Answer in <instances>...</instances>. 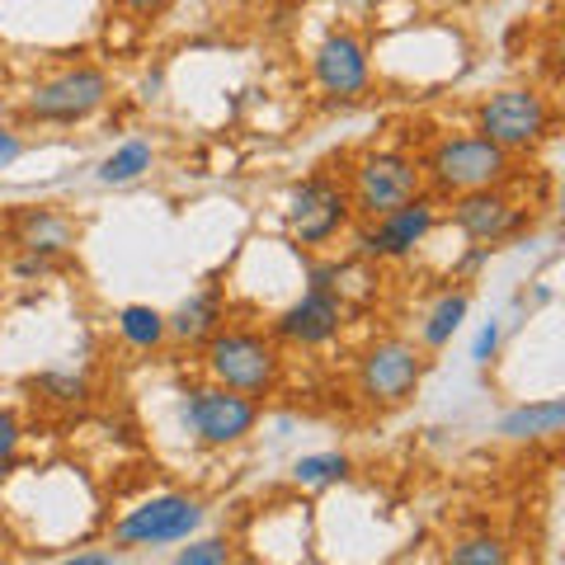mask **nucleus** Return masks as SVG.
Segmentation results:
<instances>
[{"label": "nucleus", "instance_id": "24", "mask_svg": "<svg viewBox=\"0 0 565 565\" xmlns=\"http://www.w3.org/2000/svg\"><path fill=\"white\" fill-rule=\"evenodd\" d=\"M500 340H504V326L500 321H486L481 334H476V344H471V363L476 367H490L494 353H500Z\"/></svg>", "mask_w": 565, "mask_h": 565}, {"label": "nucleus", "instance_id": "19", "mask_svg": "<svg viewBox=\"0 0 565 565\" xmlns=\"http://www.w3.org/2000/svg\"><path fill=\"white\" fill-rule=\"evenodd\" d=\"M114 330H118V340L122 344H132L141 353H156L166 340H170V330H166V311H156L147 302H128L118 316H114Z\"/></svg>", "mask_w": 565, "mask_h": 565}, {"label": "nucleus", "instance_id": "10", "mask_svg": "<svg viewBox=\"0 0 565 565\" xmlns=\"http://www.w3.org/2000/svg\"><path fill=\"white\" fill-rule=\"evenodd\" d=\"M448 203H452L448 207V222L471 245H486V250H500V245L519 241L527 226H533V203H523L519 193H509V184L457 193V199H448Z\"/></svg>", "mask_w": 565, "mask_h": 565}, {"label": "nucleus", "instance_id": "4", "mask_svg": "<svg viewBox=\"0 0 565 565\" xmlns=\"http://www.w3.org/2000/svg\"><path fill=\"white\" fill-rule=\"evenodd\" d=\"M344 189H349V203H353V217L359 222L386 217V212L405 207L411 199H419V193H429L424 189L419 156L401 151V147H373V151L353 156Z\"/></svg>", "mask_w": 565, "mask_h": 565}, {"label": "nucleus", "instance_id": "27", "mask_svg": "<svg viewBox=\"0 0 565 565\" xmlns=\"http://www.w3.org/2000/svg\"><path fill=\"white\" fill-rule=\"evenodd\" d=\"M24 156V137L14 128H0V170H10Z\"/></svg>", "mask_w": 565, "mask_h": 565}, {"label": "nucleus", "instance_id": "3", "mask_svg": "<svg viewBox=\"0 0 565 565\" xmlns=\"http://www.w3.org/2000/svg\"><path fill=\"white\" fill-rule=\"evenodd\" d=\"M114 99V76L95 62L62 66L52 76L33 81L29 95L20 99V118L39 122V128H81L95 114H104V104Z\"/></svg>", "mask_w": 565, "mask_h": 565}, {"label": "nucleus", "instance_id": "5", "mask_svg": "<svg viewBox=\"0 0 565 565\" xmlns=\"http://www.w3.org/2000/svg\"><path fill=\"white\" fill-rule=\"evenodd\" d=\"M476 132L509 156H527L556 132V104L533 85H504L476 104Z\"/></svg>", "mask_w": 565, "mask_h": 565}, {"label": "nucleus", "instance_id": "1", "mask_svg": "<svg viewBox=\"0 0 565 565\" xmlns=\"http://www.w3.org/2000/svg\"><path fill=\"white\" fill-rule=\"evenodd\" d=\"M424 189L434 199H457V193L494 189V184H514L519 180V156L500 151L481 132H444L434 137V147L419 156Z\"/></svg>", "mask_w": 565, "mask_h": 565}, {"label": "nucleus", "instance_id": "9", "mask_svg": "<svg viewBox=\"0 0 565 565\" xmlns=\"http://www.w3.org/2000/svg\"><path fill=\"white\" fill-rule=\"evenodd\" d=\"M438 226V199L434 193H419L405 207L386 212V217L373 222H353L349 236H353V259L363 264H396V259H411L429 232Z\"/></svg>", "mask_w": 565, "mask_h": 565}, {"label": "nucleus", "instance_id": "14", "mask_svg": "<svg viewBox=\"0 0 565 565\" xmlns=\"http://www.w3.org/2000/svg\"><path fill=\"white\" fill-rule=\"evenodd\" d=\"M76 236L81 226L71 212L52 207V203H29V207H14L10 212V241L20 255L33 259H62L76 250Z\"/></svg>", "mask_w": 565, "mask_h": 565}, {"label": "nucleus", "instance_id": "7", "mask_svg": "<svg viewBox=\"0 0 565 565\" xmlns=\"http://www.w3.org/2000/svg\"><path fill=\"white\" fill-rule=\"evenodd\" d=\"M424 373H429L424 349L392 334V340H377L359 353V363H353V392H359L363 405H373V411H396V405H405L419 392Z\"/></svg>", "mask_w": 565, "mask_h": 565}, {"label": "nucleus", "instance_id": "12", "mask_svg": "<svg viewBox=\"0 0 565 565\" xmlns=\"http://www.w3.org/2000/svg\"><path fill=\"white\" fill-rule=\"evenodd\" d=\"M316 90L334 104H353L373 90V52L353 29H330L311 52Z\"/></svg>", "mask_w": 565, "mask_h": 565}, {"label": "nucleus", "instance_id": "2", "mask_svg": "<svg viewBox=\"0 0 565 565\" xmlns=\"http://www.w3.org/2000/svg\"><path fill=\"white\" fill-rule=\"evenodd\" d=\"M199 349H203L207 382L226 386V392H241V396H250V401L264 405L282 386V344L274 340L269 330L222 326Z\"/></svg>", "mask_w": 565, "mask_h": 565}, {"label": "nucleus", "instance_id": "32", "mask_svg": "<svg viewBox=\"0 0 565 565\" xmlns=\"http://www.w3.org/2000/svg\"><path fill=\"white\" fill-rule=\"evenodd\" d=\"M349 6H377V0H349Z\"/></svg>", "mask_w": 565, "mask_h": 565}, {"label": "nucleus", "instance_id": "11", "mask_svg": "<svg viewBox=\"0 0 565 565\" xmlns=\"http://www.w3.org/2000/svg\"><path fill=\"white\" fill-rule=\"evenodd\" d=\"M199 527H203V500L166 490V494H151V500L128 509V514L114 523V542L122 552H147V546L189 542Z\"/></svg>", "mask_w": 565, "mask_h": 565}, {"label": "nucleus", "instance_id": "8", "mask_svg": "<svg viewBox=\"0 0 565 565\" xmlns=\"http://www.w3.org/2000/svg\"><path fill=\"white\" fill-rule=\"evenodd\" d=\"M259 415H264L259 401L241 396V392H226V386H217V382L189 386L184 401H180L184 429L199 438L203 448H236V444H245V438L259 429Z\"/></svg>", "mask_w": 565, "mask_h": 565}, {"label": "nucleus", "instance_id": "28", "mask_svg": "<svg viewBox=\"0 0 565 565\" xmlns=\"http://www.w3.org/2000/svg\"><path fill=\"white\" fill-rule=\"evenodd\" d=\"M490 255H494V250H486V245H467V255L452 264V274H457V278H467V274H476V269H481V264H486Z\"/></svg>", "mask_w": 565, "mask_h": 565}, {"label": "nucleus", "instance_id": "22", "mask_svg": "<svg viewBox=\"0 0 565 565\" xmlns=\"http://www.w3.org/2000/svg\"><path fill=\"white\" fill-rule=\"evenodd\" d=\"M33 392H43V401L62 405V411H76V405L90 401V382L76 377V373H43L33 382Z\"/></svg>", "mask_w": 565, "mask_h": 565}, {"label": "nucleus", "instance_id": "23", "mask_svg": "<svg viewBox=\"0 0 565 565\" xmlns=\"http://www.w3.org/2000/svg\"><path fill=\"white\" fill-rule=\"evenodd\" d=\"M170 565H232V542L226 537H199L193 542L189 537V546H180Z\"/></svg>", "mask_w": 565, "mask_h": 565}, {"label": "nucleus", "instance_id": "17", "mask_svg": "<svg viewBox=\"0 0 565 565\" xmlns=\"http://www.w3.org/2000/svg\"><path fill=\"white\" fill-rule=\"evenodd\" d=\"M467 311H471V292H467V288L438 292V297H434V307L424 311V321H419V349H448V344H452V334L462 330Z\"/></svg>", "mask_w": 565, "mask_h": 565}, {"label": "nucleus", "instance_id": "31", "mask_svg": "<svg viewBox=\"0 0 565 565\" xmlns=\"http://www.w3.org/2000/svg\"><path fill=\"white\" fill-rule=\"evenodd\" d=\"M232 565H264V561H255V556H245V561H232Z\"/></svg>", "mask_w": 565, "mask_h": 565}, {"label": "nucleus", "instance_id": "20", "mask_svg": "<svg viewBox=\"0 0 565 565\" xmlns=\"http://www.w3.org/2000/svg\"><path fill=\"white\" fill-rule=\"evenodd\" d=\"M349 471H353L349 452L330 448V452H307V457H297V462H292V481L307 486V490H326V486H340Z\"/></svg>", "mask_w": 565, "mask_h": 565}, {"label": "nucleus", "instance_id": "29", "mask_svg": "<svg viewBox=\"0 0 565 565\" xmlns=\"http://www.w3.org/2000/svg\"><path fill=\"white\" fill-rule=\"evenodd\" d=\"M57 565H114V556L109 552H76V556H66Z\"/></svg>", "mask_w": 565, "mask_h": 565}, {"label": "nucleus", "instance_id": "33", "mask_svg": "<svg viewBox=\"0 0 565 565\" xmlns=\"http://www.w3.org/2000/svg\"><path fill=\"white\" fill-rule=\"evenodd\" d=\"M0 62H6V43H0Z\"/></svg>", "mask_w": 565, "mask_h": 565}, {"label": "nucleus", "instance_id": "26", "mask_svg": "<svg viewBox=\"0 0 565 565\" xmlns=\"http://www.w3.org/2000/svg\"><path fill=\"white\" fill-rule=\"evenodd\" d=\"M20 438H24L20 419H14V411L0 405V462H14V452H20Z\"/></svg>", "mask_w": 565, "mask_h": 565}, {"label": "nucleus", "instance_id": "18", "mask_svg": "<svg viewBox=\"0 0 565 565\" xmlns=\"http://www.w3.org/2000/svg\"><path fill=\"white\" fill-rule=\"evenodd\" d=\"M151 166H156V147H151V141L147 137H128L122 147H114L99 161L95 180L109 184V189H122V184H137L141 174H151Z\"/></svg>", "mask_w": 565, "mask_h": 565}, {"label": "nucleus", "instance_id": "25", "mask_svg": "<svg viewBox=\"0 0 565 565\" xmlns=\"http://www.w3.org/2000/svg\"><path fill=\"white\" fill-rule=\"evenodd\" d=\"M114 6L128 14V20H137V24H156L174 6V0H114Z\"/></svg>", "mask_w": 565, "mask_h": 565}, {"label": "nucleus", "instance_id": "13", "mask_svg": "<svg viewBox=\"0 0 565 565\" xmlns=\"http://www.w3.org/2000/svg\"><path fill=\"white\" fill-rule=\"evenodd\" d=\"M340 330H344V297L321 292V288H307L292 307H282L269 326L274 340L292 344V349H326Z\"/></svg>", "mask_w": 565, "mask_h": 565}, {"label": "nucleus", "instance_id": "15", "mask_svg": "<svg viewBox=\"0 0 565 565\" xmlns=\"http://www.w3.org/2000/svg\"><path fill=\"white\" fill-rule=\"evenodd\" d=\"M222 326H226V297H222V288H199V292L184 297V302L166 316V330L174 334V340H184V344H203Z\"/></svg>", "mask_w": 565, "mask_h": 565}, {"label": "nucleus", "instance_id": "21", "mask_svg": "<svg viewBox=\"0 0 565 565\" xmlns=\"http://www.w3.org/2000/svg\"><path fill=\"white\" fill-rule=\"evenodd\" d=\"M444 565H509V542L500 533H490V527H481V533H462L448 546Z\"/></svg>", "mask_w": 565, "mask_h": 565}, {"label": "nucleus", "instance_id": "30", "mask_svg": "<svg viewBox=\"0 0 565 565\" xmlns=\"http://www.w3.org/2000/svg\"><path fill=\"white\" fill-rule=\"evenodd\" d=\"M10 467H14V462H0V486H6V476H10Z\"/></svg>", "mask_w": 565, "mask_h": 565}, {"label": "nucleus", "instance_id": "16", "mask_svg": "<svg viewBox=\"0 0 565 565\" xmlns=\"http://www.w3.org/2000/svg\"><path fill=\"white\" fill-rule=\"evenodd\" d=\"M565 429V401L561 396H546V401H527V405H514L504 411L494 434L509 438V444H546Z\"/></svg>", "mask_w": 565, "mask_h": 565}, {"label": "nucleus", "instance_id": "6", "mask_svg": "<svg viewBox=\"0 0 565 565\" xmlns=\"http://www.w3.org/2000/svg\"><path fill=\"white\" fill-rule=\"evenodd\" d=\"M282 217H288V236L302 245V250H326V245H334L353 222H359L353 217L344 180L340 174H326V170H316L288 189Z\"/></svg>", "mask_w": 565, "mask_h": 565}]
</instances>
